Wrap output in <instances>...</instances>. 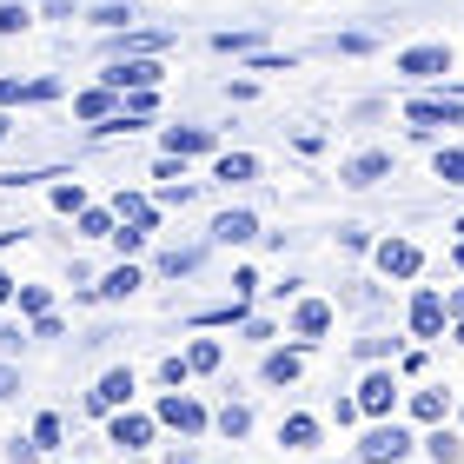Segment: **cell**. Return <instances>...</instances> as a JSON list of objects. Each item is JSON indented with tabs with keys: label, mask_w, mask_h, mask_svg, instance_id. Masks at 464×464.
<instances>
[{
	"label": "cell",
	"mask_w": 464,
	"mask_h": 464,
	"mask_svg": "<svg viewBox=\"0 0 464 464\" xmlns=\"http://www.w3.org/2000/svg\"><path fill=\"white\" fill-rule=\"evenodd\" d=\"M411 445H418V438L398 425V418H378V425L358 438V458H365V464H405V458H411Z\"/></svg>",
	"instance_id": "6da1fadb"
},
{
	"label": "cell",
	"mask_w": 464,
	"mask_h": 464,
	"mask_svg": "<svg viewBox=\"0 0 464 464\" xmlns=\"http://www.w3.org/2000/svg\"><path fill=\"white\" fill-rule=\"evenodd\" d=\"M405 120L418 133H431V126H464V93H411Z\"/></svg>",
	"instance_id": "7a4b0ae2"
},
{
	"label": "cell",
	"mask_w": 464,
	"mask_h": 464,
	"mask_svg": "<svg viewBox=\"0 0 464 464\" xmlns=\"http://www.w3.org/2000/svg\"><path fill=\"white\" fill-rule=\"evenodd\" d=\"M372 266L385 272V279H418V272H425V252H418V239L392 232V239H378V246H372Z\"/></svg>",
	"instance_id": "3957f363"
},
{
	"label": "cell",
	"mask_w": 464,
	"mask_h": 464,
	"mask_svg": "<svg viewBox=\"0 0 464 464\" xmlns=\"http://www.w3.org/2000/svg\"><path fill=\"white\" fill-rule=\"evenodd\" d=\"M398 73H405V80H445L451 73V47H445V40H418V47L398 53Z\"/></svg>",
	"instance_id": "277c9868"
},
{
	"label": "cell",
	"mask_w": 464,
	"mask_h": 464,
	"mask_svg": "<svg viewBox=\"0 0 464 464\" xmlns=\"http://www.w3.org/2000/svg\"><path fill=\"white\" fill-rule=\"evenodd\" d=\"M100 80H107V87H120V93H133V87H160L166 67H160V53H126V60H113Z\"/></svg>",
	"instance_id": "5b68a950"
},
{
	"label": "cell",
	"mask_w": 464,
	"mask_h": 464,
	"mask_svg": "<svg viewBox=\"0 0 464 464\" xmlns=\"http://www.w3.org/2000/svg\"><path fill=\"white\" fill-rule=\"evenodd\" d=\"M405 319H411V339H438V332H445V319H451L445 292H438V285H418V292H411V312H405Z\"/></svg>",
	"instance_id": "8992f818"
},
{
	"label": "cell",
	"mask_w": 464,
	"mask_h": 464,
	"mask_svg": "<svg viewBox=\"0 0 464 464\" xmlns=\"http://www.w3.org/2000/svg\"><path fill=\"white\" fill-rule=\"evenodd\" d=\"M153 418H160V425H173L179 438H199L206 425H213V418H206V405H199V398H186V392H166Z\"/></svg>",
	"instance_id": "52a82bcc"
},
{
	"label": "cell",
	"mask_w": 464,
	"mask_h": 464,
	"mask_svg": "<svg viewBox=\"0 0 464 464\" xmlns=\"http://www.w3.org/2000/svg\"><path fill=\"white\" fill-rule=\"evenodd\" d=\"M358 405H365V418H392L398 411V378L378 365V372H365V385H358Z\"/></svg>",
	"instance_id": "ba28073f"
},
{
	"label": "cell",
	"mask_w": 464,
	"mask_h": 464,
	"mask_svg": "<svg viewBox=\"0 0 464 464\" xmlns=\"http://www.w3.org/2000/svg\"><path fill=\"white\" fill-rule=\"evenodd\" d=\"M126 405H133V372H107V378H100V392H87V411H100V418H107V411H126Z\"/></svg>",
	"instance_id": "9c48e42d"
},
{
	"label": "cell",
	"mask_w": 464,
	"mask_h": 464,
	"mask_svg": "<svg viewBox=\"0 0 464 464\" xmlns=\"http://www.w3.org/2000/svg\"><path fill=\"white\" fill-rule=\"evenodd\" d=\"M153 431H160V418H146V411H113V445L146 451V445H153Z\"/></svg>",
	"instance_id": "30bf717a"
},
{
	"label": "cell",
	"mask_w": 464,
	"mask_h": 464,
	"mask_svg": "<svg viewBox=\"0 0 464 464\" xmlns=\"http://www.w3.org/2000/svg\"><path fill=\"white\" fill-rule=\"evenodd\" d=\"M73 113L87 120V126H100V120H113V113H120V87H107V80H100V87H87V93H73Z\"/></svg>",
	"instance_id": "8fae6325"
},
{
	"label": "cell",
	"mask_w": 464,
	"mask_h": 464,
	"mask_svg": "<svg viewBox=\"0 0 464 464\" xmlns=\"http://www.w3.org/2000/svg\"><path fill=\"white\" fill-rule=\"evenodd\" d=\"M292 332H299L305 345L325 339V332H332V305H325V299H299V312H292Z\"/></svg>",
	"instance_id": "7c38bea8"
},
{
	"label": "cell",
	"mask_w": 464,
	"mask_h": 464,
	"mask_svg": "<svg viewBox=\"0 0 464 464\" xmlns=\"http://www.w3.org/2000/svg\"><path fill=\"white\" fill-rule=\"evenodd\" d=\"M385 173H392V153H358V160L339 166V179H345V186H378Z\"/></svg>",
	"instance_id": "4fadbf2b"
},
{
	"label": "cell",
	"mask_w": 464,
	"mask_h": 464,
	"mask_svg": "<svg viewBox=\"0 0 464 464\" xmlns=\"http://www.w3.org/2000/svg\"><path fill=\"white\" fill-rule=\"evenodd\" d=\"M166 153H179V160L213 153V126H166Z\"/></svg>",
	"instance_id": "5bb4252c"
},
{
	"label": "cell",
	"mask_w": 464,
	"mask_h": 464,
	"mask_svg": "<svg viewBox=\"0 0 464 464\" xmlns=\"http://www.w3.org/2000/svg\"><path fill=\"white\" fill-rule=\"evenodd\" d=\"M213 239L219 246H252V239H259V219H252V213H219L213 219Z\"/></svg>",
	"instance_id": "9a60e30c"
},
{
	"label": "cell",
	"mask_w": 464,
	"mask_h": 464,
	"mask_svg": "<svg viewBox=\"0 0 464 464\" xmlns=\"http://www.w3.org/2000/svg\"><path fill=\"white\" fill-rule=\"evenodd\" d=\"M266 385H299L305 378V352H266Z\"/></svg>",
	"instance_id": "2e32d148"
},
{
	"label": "cell",
	"mask_w": 464,
	"mask_h": 464,
	"mask_svg": "<svg viewBox=\"0 0 464 464\" xmlns=\"http://www.w3.org/2000/svg\"><path fill=\"white\" fill-rule=\"evenodd\" d=\"M279 445H285V451H312V445H319V418H312V411H292L285 425H279Z\"/></svg>",
	"instance_id": "e0dca14e"
},
{
	"label": "cell",
	"mask_w": 464,
	"mask_h": 464,
	"mask_svg": "<svg viewBox=\"0 0 464 464\" xmlns=\"http://www.w3.org/2000/svg\"><path fill=\"white\" fill-rule=\"evenodd\" d=\"M133 292H140V266H133V259H120L107 279L93 285V299H133Z\"/></svg>",
	"instance_id": "ac0fdd59"
},
{
	"label": "cell",
	"mask_w": 464,
	"mask_h": 464,
	"mask_svg": "<svg viewBox=\"0 0 464 464\" xmlns=\"http://www.w3.org/2000/svg\"><path fill=\"white\" fill-rule=\"evenodd\" d=\"M113 213H120V226H140V232H153V226H160V206H153V199H140V193H120V199H113Z\"/></svg>",
	"instance_id": "d6986e66"
},
{
	"label": "cell",
	"mask_w": 464,
	"mask_h": 464,
	"mask_svg": "<svg viewBox=\"0 0 464 464\" xmlns=\"http://www.w3.org/2000/svg\"><path fill=\"white\" fill-rule=\"evenodd\" d=\"M418 445L431 451V464H458V458H464V431H445V425H431L425 438H418Z\"/></svg>",
	"instance_id": "ffe728a7"
},
{
	"label": "cell",
	"mask_w": 464,
	"mask_h": 464,
	"mask_svg": "<svg viewBox=\"0 0 464 464\" xmlns=\"http://www.w3.org/2000/svg\"><path fill=\"white\" fill-rule=\"evenodd\" d=\"M73 219H80V239H113V232H120L113 206H87V213H73Z\"/></svg>",
	"instance_id": "44dd1931"
},
{
	"label": "cell",
	"mask_w": 464,
	"mask_h": 464,
	"mask_svg": "<svg viewBox=\"0 0 464 464\" xmlns=\"http://www.w3.org/2000/svg\"><path fill=\"white\" fill-rule=\"evenodd\" d=\"M445 411H451V392H411V418L418 425H445Z\"/></svg>",
	"instance_id": "7402d4cb"
},
{
	"label": "cell",
	"mask_w": 464,
	"mask_h": 464,
	"mask_svg": "<svg viewBox=\"0 0 464 464\" xmlns=\"http://www.w3.org/2000/svg\"><path fill=\"white\" fill-rule=\"evenodd\" d=\"M120 113L146 126V120H153V113H160V87H133V93H120Z\"/></svg>",
	"instance_id": "603a6c76"
},
{
	"label": "cell",
	"mask_w": 464,
	"mask_h": 464,
	"mask_svg": "<svg viewBox=\"0 0 464 464\" xmlns=\"http://www.w3.org/2000/svg\"><path fill=\"white\" fill-rule=\"evenodd\" d=\"M186 365H193V372H219L226 365V345L219 339H193V345H186Z\"/></svg>",
	"instance_id": "cb8c5ba5"
},
{
	"label": "cell",
	"mask_w": 464,
	"mask_h": 464,
	"mask_svg": "<svg viewBox=\"0 0 464 464\" xmlns=\"http://www.w3.org/2000/svg\"><path fill=\"white\" fill-rule=\"evenodd\" d=\"M160 272H166V279H186V272H199V246H173V252H160Z\"/></svg>",
	"instance_id": "d4e9b609"
},
{
	"label": "cell",
	"mask_w": 464,
	"mask_h": 464,
	"mask_svg": "<svg viewBox=\"0 0 464 464\" xmlns=\"http://www.w3.org/2000/svg\"><path fill=\"white\" fill-rule=\"evenodd\" d=\"M133 20H140V14H133V7H120V0H107V7H93V27H100V34H126Z\"/></svg>",
	"instance_id": "484cf974"
},
{
	"label": "cell",
	"mask_w": 464,
	"mask_h": 464,
	"mask_svg": "<svg viewBox=\"0 0 464 464\" xmlns=\"http://www.w3.org/2000/svg\"><path fill=\"white\" fill-rule=\"evenodd\" d=\"M431 173L445 179V186H464V146H438V160H431Z\"/></svg>",
	"instance_id": "4316f807"
},
{
	"label": "cell",
	"mask_w": 464,
	"mask_h": 464,
	"mask_svg": "<svg viewBox=\"0 0 464 464\" xmlns=\"http://www.w3.org/2000/svg\"><path fill=\"white\" fill-rule=\"evenodd\" d=\"M252 173H259V160H252V153H219V179H226V186H239V179H252Z\"/></svg>",
	"instance_id": "83f0119b"
},
{
	"label": "cell",
	"mask_w": 464,
	"mask_h": 464,
	"mask_svg": "<svg viewBox=\"0 0 464 464\" xmlns=\"http://www.w3.org/2000/svg\"><path fill=\"white\" fill-rule=\"evenodd\" d=\"M213 425H219L226 438H246V431H252V411H246V405H226V411L213 418Z\"/></svg>",
	"instance_id": "f1b7e54d"
},
{
	"label": "cell",
	"mask_w": 464,
	"mask_h": 464,
	"mask_svg": "<svg viewBox=\"0 0 464 464\" xmlns=\"http://www.w3.org/2000/svg\"><path fill=\"white\" fill-rule=\"evenodd\" d=\"M20 312H27V319L53 312V292H47V285H20Z\"/></svg>",
	"instance_id": "f546056e"
},
{
	"label": "cell",
	"mask_w": 464,
	"mask_h": 464,
	"mask_svg": "<svg viewBox=\"0 0 464 464\" xmlns=\"http://www.w3.org/2000/svg\"><path fill=\"white\" fill-rule=\"evenodd\" d=\"M186 378H193V365H186V352H179V358H160V385L186 392Z\"/></svg>",
	"instance_id": "4dcf8cb0"
},
{
	"label": "cell",
	"mask_w": 464,
	"mask_h": 464,
	"mask_svg": "<svg viewBox=\"0 0 464 464\" xmlns=\"http://www.w3.org/2000/svg\"><path fill=\"white\" fill-rule=\"evenodd\" d=\"M34 445H40V451H53V445H60V418H53V411H40V418H34Z\"/></svg>",
	"instance_id": "1f68e13d"
},
{
	"label": "cell",
	"mask_w": 464,
	"mask_h": 464,
	"mask_svg": "<svg viewBox=\"0 0 464 464\" xmlns=\"http://www.w3.org/2000/svg\"><path fill=\"white\" fill-rule=\"evenodd\" d=\"M53 213H87V193L80 186H53Z\"/></svg>",
	"instance_id": "d6a6232c"
},
{
	"label": "cell",
	"mask_w": 464,
	"mask_h": 464,
	"mask_svg": "<svg viewBox=\"0 0 464 464\" xmlns=\"http://www.w3.org/2000/svg\"><path fill=\"white\" fill-rule=\"evenodd\" d=\"M146 239H153V232H140V226H120V232H113V246H120V259H133V252H140Z\"/></svg>",
	"instance_id": "836d02e7"
},
{
	"label": "cell",
	"mask_w": 464,
	"mask_h": 464,
	"mask_svg": "<svg viewBox=\"0 0 464 464\" xmlns=\"http://www.w3.org/2000/svg\"><path fill=\"white\" fill-rule=\"evenodd\" d=\"M213 47L219 53H259V40H252V34H213Z\"/></svg>",
	"instance_id": "e575fe53"
},
{
	"label": "cell",
	"mask_w": 464,
	"mask_h": 464,
	"mask_svg": "<svg viewBox=\"0 0 464 464\" xmlns=\"http://www.w3.org/2000/svg\"><path fill=\"white\" fill-rule=\"evenodd\" d=\"M7 464H40V445L34 438H7Z\"/></svg>",
	"instance_id": "d590c367"
},
{
	"label": "cell",
	"mask_w": 464,
	"mask_h": 464,
	"mask_svg": "<svg viewBox=\"0 0 464 464\" xmlns=\"http://www.w3.org/2000/svg\"><path fill=\"white\" fill-rule=\"evenodd\" d=\"M27 20H34V14L20 7V0H7V7H0V34H20V27H27Z\"/></svg>",
	"instance_id": "8d00e7d4"
},
{
	"label": "cell",
	"mask_w": 464,
	"mask_h": 464,
	"mask_svg": "<svg viewBox=\"0 0 464 464\" xmlns=\"http://www.w3.org/2000/svg\"><path fill=\"white\" fill-rule=\"evenodd\" d=\"M332 418H339V425H358V418H365V405H358V398H339V405H332Z\"/></svg>",
	"instance_id": "74e56055"
},
{
	"label": "cell",
	"mask_w": 464,
	"mask_h": 464,
	"mask_svg": "<svg viewBox=\"0 0 464 464\" xmlns=\"http://www.w3.org/2000/svg\"><path fill=\"white\" fill-rule=\"evenodd\" d=\"M14 100H34V87H20V80H0V107H14Z\"/></svg>",
	"instance_id": "f35d334b"
},
{
	"label": "cell",
	"mask_w": 464,
	"mask_h": 464,
	"mask_svg": "<svg viewBox=\"0 0 464 464\" xmlns=\"http://www.w3.org/2000/svg\"><path fill=\"white\" fill-rule=\"evenodd\" d=\"M339 53H372V34H339Z\"/></svg>",
	"instance_id": "ab89813d"
},
{
	"label": "cell",
	"mask_w": 464,
	"mask_h": 464,
	"mask_svg": "<svg viewBox=\"0 0 464 464\" xmlns=\"http://www.w3.org/2000/svg\"><path fill=\"white\" fill-rule=\"evenodd\" d=\"M339 246H352V252H365V246H372V232H358V226H339Z\"/></svg>",
	"instance_id": "60d3db41"
},
{
	"label": "cell",
	"mask_w": 464,
	"mask_h": 464,
	"mask_svg": "<svg viewBox=\"0 0 464 464\" xmlns=\"http://www.w3.org/2000/svg\"><path fill=\"white\" fill-rule=\"evenodd\" d=\"M358 352H365V358H385V352H398V339H358Z\"/></svg>",
	"instance_id": "b9f144b4"
},
{
	"label": "cell",
	"mask_w": 464,
	"mask_h": 464,
	"mask_svg": "<svg viewBox=\"0 0 464 464\" xmlns=\"http://www.w3.org/2000/svg\"><path fill=\"white\" fill-rule=\"evenodd\" d=\"M20 345H27V332H20V325H0V352H20Z\"/></svg>",
	"instance_id": "7bdbcfd3"
},
{
	"label": "cell",
	"mask_w": 464,
	"mask_h": 464,
	"mask_svg": "<svg viewBox=\"0 0 464 464\" xmlns=\"http://www.w3.org/2000/svg\"><path fill=\"white\" fill-rule=\"evenodd\" d=\"M14 392H20V372H14V365H0V398H14Z\"/></svg>",
	"instance_id": "ee69618b"
},
{
	"label": "cell",
	"mask_w": 464,
	"mask_h": 464,
	"mask_svg": "<svg viewBox=\"0 0 464 464\" xmlns=\"http://www.w3.org/2000/svg\"><path fill=\"white\" fill-rule=\"evenodd\" d=\"M445 305H451V319H464V285L451 292V299H445Z\"/></svg>",
	"instance_id": "f6af8a7d"
},
{
	"label": "cell",
	"mask_w": 464,
	"mask_h": 464,
	"mask_svg": "<svg viewBox=\"0 0 464 464\" xmlns=\"http://www.w3.org/2000/svg\"><path fill=\"white\" fill-rule=\"evenodd\" d=\"M14 299V279H7V272H0V305H7Z\"/></svg>",
	"instance_id": "bcb514c9"
},
{
	"label": "cell",
	"mask_w": 464,
	"mask_h": 464,
	"mask_svg": "<svg viewBox=\"0 0 464 464\" xmlns=\"http://www.w3.org/2000/svg\"><path fill=\"white\" fill-rule=\"evenodd\" d=\"M451 266H458V272H464V239H458V246H451Z\"/></svg>",
	"instance_id": "7dc6e473"
},
{
	"label": "cell",
	"mask_w": 464,
	"mask_h": 464,
	"mask_svg": "<svg viewBox=\"0 0 464 464\" xmlns=\"http://www.w3.org/2000/svg\"><path fill=\"white\" fill-rule=\"evenodd\" d=\"M7 126H14V120H7V107H0V140H7Z\"/></svg>",
	"instance_id": "c3c4849f"
},
{
	"label": "cell",
	"mask_w": 464,
	"mask_h": 464,
	"mask_svg": "<svg viewBox=\"0 0 464 464\" xmlns=\"http://www.w3.org/2000/svg\"><path fill=\"white\" fill-rule=\"evenodd\" d=\"M458 345H464V319H458Z\"/></svg>",
	"instance_id": "681fc988"
},
{
	"label": "cell",
	"mask_w": 464,
	"mask_h": 464,
	"mask_svg": "<svg viewBox=\"0 0 464 464\" xmlns=\"http://www.w3.org/2000/svg\"><path fill=\"white\" fill-rule=\"evenodd\" d=\"M458 239H464V219H458Z\"/></svg>",
	"instance_id": "f907efd6"
}]
</instances>
